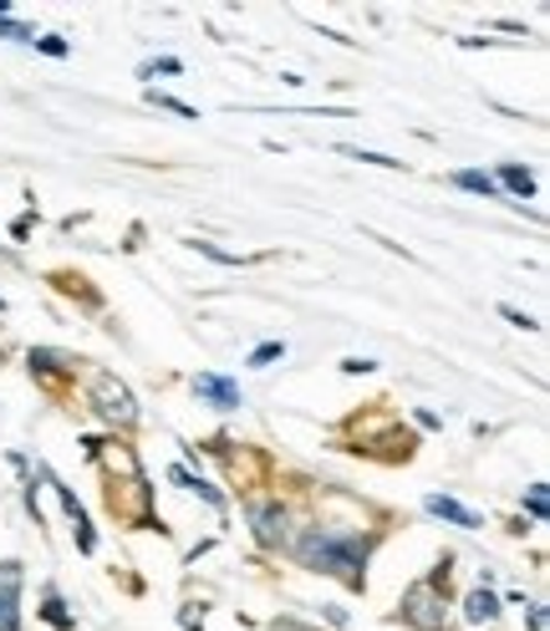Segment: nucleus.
I'll list each match as a JSON object with an SVG mask.
<instances>
[{"label": "nucleus", "mask_w": 550, "mask_h": 631, "mask_svg": "<svg viewBox=\"0 0 550 631\" xmlns=\"http://www.w3.org/2000/svg\"><path fill=\"white\" fill-rule=\"evenodd\" d=\"M0 311H5V301H0Z\"/></svg>", "instance_id": "nucleus-17"}, {"label": "nucleus", "mask_w": 550, "mask_h": 631, "mask_svg": "<svg viewBox=\"0 0 550 631\" xmlns=\"http://www.w3.org/2000/svg\"><path fill=\"white\" fill-rule=\"evenodd\" d=\"M454 184H459V189H469V194H484V199H494V194H500V184H494L490 174H479V168H464V174H454Z\"/></svg>", "instance_id": "nucleus-9"}, {"label": "nucleus", "mask_w": 550, "mask_h": 631, "mask_svg": "<svg viewBox=\"0 0 550 631\" xmlns=\"http://www.w3.org/2000/svg\"><path fill=\"white\" fill-rule=\"evenodd\" d=\"M464 617L475 621V627H479V621H494V617H500V601H494L490 591H475V596H469V606H464Z\"/></svg>", "instance_id": "nucleus-8"}, {"label": "nucleus", "mask_w": 550, "mask_h": 631, "mask_svg": "<svg viewBox=\"0 0 550 631\" xmlns=\"http://www.w3.org/2000/svg\"><path fill=\"white\" fill-rule=\"evenodd\" d=\"M15 596H21V565L5 560V565H0V631H21V606H15Z\"/></svg>", "instance_id": "nucleus-3"}, {"label": "nucleus", "mask_w": 550, "mask_h": 631, "mask_svg": "<svg viewBox=\"0 0 550 631\" xmlns=\"http://www.w3.org/2000/svg\"><path fill=\"white\" fill-rule=\"evenodd\" d=\"M402 621H413L418 631H433L444 627V601H438V591L433 586H413L402 596Z\"/></svg>", "instance_id": "nucleus-2"}, {"label": "nucleus", "mask_w": 550, "mask_h": 631, "mask_svg": "<svg viewBox=\"0 0 550 631\" xmlns=\"http://www.w3.org/2000/svg\"><path fill=\"white\" fill-rule=\"evenodd\" d=\"M500 184H505V189H515L520 199H530V194H536V178L525 174L520 163H510V168H500Z\"/></svg>", "instance_id": "nucleus-10"}, {"label": "nucleus", "mask_w": 550, "mask_h": 631, "mask_svg": "<svg viewBox=\"0 0 550 631\" xmlns=\"http://www.w3.org/2000/svg\"><path fill=\"white\" fill-rule=\"evenodd\" d=\"M97 397H103V402H97L103 418H113V423H128V418H133V393H128L122 382L103 377V382H97Z\"/></svg>", "instance_id": "nucleus-4"}, {"label": "nucleus", "mask_w": 550, "mask_h": 631, "mask_svg": "<svg viewBox=\"0 0 550 631\" xmlns=\"http://www.w3.org/2000/svg\"><path fill=\"white\" fill-rule=\"evenodd\" d=\"M255 540L266 545V550L285 545V510L281 504H260V510H255Z\"/></svg>", "instance_id": "nucleus-6"}, {"label": "nucleus", "mask_w": 550, "mask_h": 631, "mask_svg": "<svg viewBox=\"0 0 550 631\" xmlns=\"http://www.w3.org/2000/svg\"><path fill=\"white\" fill-rule=\"evenodd\" d=\"M276 357H285V347H281V341H266V347H260V352H255L250 362H255V367H270Z\"/></svg>", "instance_id": "nucleus-13"}, {"label": "nucleus", "mask_w": 550, "mask_h": 631, "mask_svg": "<svg viewBox=\"0 0 550 631\" xmlns=\"http://www.w3.org/2000/svg\"><path fill=\"white\" fill-rule=\"evenodd\" d=\"M194 393L209 397L214 408H239V402H245L235 382H230V377H214V372H199V377H194Z\"/></svg>", "instance_id": "nucleus-5"}, {"label": "nucleus", "mask_w": 550, "mask_h": 631, "mask_svg": "<svg viewBox=\"0 0 550 631\" xmlns=\"http://www.w3.org/2000/svg\"><path fill=\"white\" fill-rule=\"evenodd\" d=\"M525 510L536 514V519H546V484H530V494H525Z\"/></svg>", "instance_id": "nucleus-12"}, {"label": "nucleus", "mask_w": 550, "mask_h": 631, "mask_svg": "<svg viewBox=\"0 0 550 631\" xmlns=\"http://www.w3.org/2000/svg\"><path fill=\"white\" fill-rule=\"evenodd\" d=\"M429 510L438 514V519H448V525H459V529H479V514L464 510V504L448 500V494H429Z\"/></svg>", "instance_id": "nucleus-7"}, {"label": "nucleus", "mask_w": 550, "mask_h": 631, "mask_svg": "<svg viewBox=\"0 0 550 631\" xmlns=\"http://www.w3.org/2000/svg\"><path fill=\"white\" fill-rule=\"evenodd\" d=\"M42 51H46V57H67V42H61V36H46Z\"/></svg>", "instance_id": "nucleus-16"}, {"label": "nucleus", "mask_w": 550, "mask_h": 631, "mask_svg": "<svg viewBox=\"0 0 550 631\" xmlns=\"http://www.w3.org/2000/svg\"><path fill=\"white\" fill-rule=\"evenodd\" d=\"M153 72H179V61H174V57H164V61H149V67H143V77H153Z\"/></svg>", "instance_id": "nucleus-15"}, {"label": "nucleus", "mask_w": 550, "mask_h": 631, "mask_svg": "<svg viewBox=\"0 0 550 631\" xmlns=\"http://www.w3.org/2000/svg\"><path fill=\"white\" fill-rule=\"evenodd\" d=\"M301 560L312 571H327V575H342L352 586H362V565H367V540L358 535H331V529H312L301 540Z\"/></svg>", "instance_id": "nucleus-1"}, {"label": "nucleus", "mask_w": 550, "mask_h": 631, "mask_svg": "<svg viewBox=\"0 0 550 631\" xmlns=\"http://www.w3.org/2000/svg\"><path fill=\"white\" fill-rule=\"evenodd\" d=\"M0 36H11V42H36L26 26H15V21H5V15H0Z\"/></svg>", "instance_id": "nucleus-14"}, {"label": "nucleus", "mask_w": 550, "mask_h": 631, "mask_svg": "<svg viewBox=\"0 0 550 631\" xmlns=\"http://www.w3.org/2000/svg\"><path fill=\"white\" fill-rule=\"evenodd\" d=\"M42 617L51 621V627H67V621H72V617H67V611H61V596H57V591H46V606H42Z\"/></svg>", "instance_id": "nucleus-11"}]
</instances>
